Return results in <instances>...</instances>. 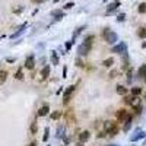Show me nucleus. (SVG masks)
<instances>
[{
    "instance_id": "obj_1",
    "label": "nucleus",
    "mask_w": 146,
    "mask_h": 146,
    "mask_svg": "<svg viewBox=\"0 0 146 146\" xmlns=\"http://www.w3.org/2000/svg\"><path fill=\"white\" fill-rule=\"evenodd\" d=\"M94 35H88L86 38H85V41L78 47V53H79V56H86L89 51H91V48H92V41H94Z\"/></svg>"
},
{
    "instance_id": "obj_2",
    "label": "nucleus",
    "mask_w": 146,
    "mask_h": 146,
    "mask_svg": "<svg viewBox=\"0 0 146 146\" xmlns=\"http://www.w3.org/2000/svg\"><path fill=\"white\" fill-rule=\"evenodd\" d=\"M104 129H105V133L108 136H116L118 133V126L114 121H105L104 123Z\"/></svg>"
},
{
    "instance_id": "obj_3",
    "label": "nucleus",
    "mask_w": 146,
    "mask_h": 146,
    "mask_svg": "<svg viewBox=\"0 0 146 146\" xmlns=\"http://www.w3.org/2000/svg\"><path fill=\"white\" fill-rule=\"evenodd\" d=\"M104 38H105V41H107L108 44H116L117 39H118V35H117L116 32L110 31V28H105V31H104Z\"/></svg>"
},
{
    "instance_id": "obj_4",
    "label": "nucleus",
    "mask_w": 146,
    "mask_h": 146,
    "mask_svg": "<svg viewBox=\"0 0 146 146\" xmlns=\"http://www.w3.org/2000/svg\"><path fill=\"white\" fill-rule=\"evenodd\" d=\"M116 117H117L118 121H121V123H124V124L132 121V116H130L129 111H126V110H118L117 114H116Z\"/></svg>"
},
{
    "instance_id": "obj_5",
    "label": "nucleus",
    "mask_w": 146,
    "mask_h": 146,
    "mask_svg": "<svg viewBox=\"0 0 146 146\" xmlns=\"http://www.w3.org/2000/svg\"><path fill=\"white\" fill-rule=\"evenodd\" d=\"M126 50H127V47H126V44L124 42H120L118 45H116V47H113V53H118V54H126Z\"/></svg>"
},
{
    "instance_id": "obj_6",
    "label": "nucleus",
    "mask_w": 146,
    "mask_h": 146,
    "mask_svg": "<svg viewBox=\"0 0 146 146\" xmlns=\"http://www.w3.org/2000/svg\"><path fill=\"white\" fill-rule=\"evenodd\" d=\"M25 67L29 69V70H32V69L35 67V57H34V56H28V57H26V60H25Z\"/></svg>"
},
{
    "instance_id": "obj_7",
    "label": "nucleus",
    "mask_w": 146,
    "mask_h": 146,
    "mask_svg": "<svg viewBox=\"0 0 146 146\" xmlns=\"http://www.w3.org/2000/svg\"><path fill=\"white\" fill-rule=\"evenodd\" d=\"M73 91H75V86H69V88L66 89V92H64V95H63V102H64V104H67V102H69V99H70V97H72Z\"/></svg>"
},
{
    "instance_id": "obj_8",
    "label": "nucleus",
    "mask_w": 146,
    "mask_h": 146,
    "mask_svg": "<svg viewBox=\"0 0 146 146\" xmlns=\"http://www.w3.org/2000/svg\"><path fill=\"white\" fill-rule=\"evenodd\" d=\"M143 137H146V132H137L135 136L130 137V142H137V140H140V139H143Z\"/></svg>"
},
{
    "instance_id": "obj_9",
    "label": "nucleus",
    "mask_w": 146,
    "mask_h": 146,
    "mask_svg": "<svg viewBox=\"0 0 146 146\" xmlns=\"http://www.w3.org/2000/svg\"><path fill=\"white\" fill-rule=\"evenodd\" d=\"M48 113H50V107H48V105H42V107L38 110V117H45Z\"/></svg>"
},
{
    "instance_id": "obj_10",
    "label": "nucleus",
    "mask_w": 146,
    "mask_h": 146,
    "mask_svg": "<svg viewBox=\"0 0 146 146\" xmlns=\"http://www.w3.org/2000/svg\"><path fill=\"white\" fill-rule=\"evenodd\" d=\"M137 78H139V79H145L146 80V64H142L140 69L137 70Z\"/></svg>"
},
{
    "instance_id": "obj_11",
    "label": "nucleus",
    "mask_w": 146,
    "mask_h": 146,
    "mask_svg": "<svg viewBox=\"0 0 146 146\" xmlns=\"http://www.w3.org/2000/svg\"><path fill=\"white\" fill-rule=\"evenodd\" d=\"M118 6H120V1L118 0H116V1H113V3H110V6L107 7V13L110 15L113 10H116V9H118Z\"/></svg>"
},
{
    "instance_id": "obj_12",
    "label": "nucleus",
    "mask_w": 146,
    "mask_h": 146,
    "mask_svg": "<svg viewBox=\"0 0 146 146\" xmlns=\"http://www.w3.org/2000/svg\"><path fill=\"white\" fill-rule=\"evenodd\" d=\"M89 137H91V133H89L88 130H85V132H82V133L79 135V140H80V142H86V140H89Z\"/></svg>"
},
{
    "instance_id": "obj_13",
    "label": "nucleus",
    "mask_w": 146,
    "mask_h": 146,
    "mask_svg": "<svg viewBox=\"0 0 146 146\" xmlns=\"http://www.w3.org/2000/svg\"><path fill=\"white\" fill-rule=\"evenodd\" d=\"M48 75H50V66L42 67V70H41V78H42V79H47Z\"/></svg>"
},
{
    "instance_id": "obj_14",
    "label": "nucleus",
    "mask_w": 146,
    "mask_h": 146,
    "mask_svg": "<svg viewBox=\"0 0 146 146\" xmlns=\"http://www.w3.org/2000/svg\"><path fill=\"white\" fill-rule=\"evenodd\" d=\"M116 91H117V94H118V95H123V97L127 94V88H124L123 85H118V86L116 88Z\"/></svg>"
},
{
    "instance_id": "obj_15",
    "label": "nucleus",
    "mask_w": 146,
    "mask_h": 146,
    "mask_svg": "<svg viewBox=\"0 0 146 146\" xmlns=\"http://www.w3.org/2000/svg\"><path fill=\"white\" fill-rule=\"evenodd\" d=\"M7 79V72L6 70H0V85H3Z\"/></svg>"
},
{
    "instance_id": "obj_16",
    "label": "nucleus",
    "mask_w": 146,
    "mask_h": 146,
    "mask_svg": "<svg viewBox=\"0 0 146 146\" xmlns=\"http://www.w3.org/2000/svg\"><path fill=\"white\" fill-rule=\"evenodd\" d=\"M102 64H104V67H111V66L114 64V58H113V57H110V58H105Z\"/></svg>"
},
{
    "instance_id": "obj_17",
    "label": "nucleus",
    "mask_w": 146,
    "mask_h": 146,
    "mask_svg": "<svg viewBox=\"0 0 146 146\" xmlns=\"http://www.w3.org/2000/svg\"><path fill=\"white\" fill-rule=\"evenodd\" d=\"M140 94H142V88H139V86L132 88V95H133V97H139Z\"/></svg>"
},
{
    "instance_id": "obj_18",
    "label": "nucleus",
    "mask_w": 146,
    "mask_h": 146,
    "mask_svg": "<svg viewBox=\"0 0 146 146\" xmlns=\"http://www.w3.org/2000/svg\"><path fill=\"white\" fill-rule=\"evenodd\" d=\"M51 63H53L54 66H57V64H58V57H57L56 51H51Z\"/></svg>"
},
{
    "instance_id": "obj_19",
    "label": "nucleus",
    "mask_w": 146,
    "mask_h": 146,
    "mask_svg": "<svg viewBox=\"0 0 146 146\" xmlns=\"http://www.w3.org/2000/svg\"><path fill=\"white\" fill-rule=\"evenodd\" d=\"M25 28H26V23H23V25H22V26H19V29H18V31H16V32H15V34H13V35H12V38H16V37H18V35H19V34H22V31H23V29H25Z\"/></svg>"
},
{
    "instance_id": "obj_20",
    "label": "nucleus",
    "mask_w": 146,
    "mask_h": 146,
    "mask_svg": "<svg viewBox=\"0 0 146 146\" xmlns=\"http://www.w3.org/2000/svg\"><path fill=\"white\" fill-rule=\"evenodd\" d=\"M56 137H57V139H60V137H63V126H60V127H57V132H56Z\"/></svg>"
},
{
    "instance_id": "obj_21",
    "label": "nucleus",
    "mask_w": 146,
    "mask_h": 146,
    "mask_svg": "<svg viewBox=\"0 0 146 146\" xmlns=\"http://www.w3.org/2000/svg\"><path fill=\"white\" fill-rule=\"evenodd\" d=\"M137 35H139L140 38H146V28H140V29L137 31Z\"/></svg>"
},
{
    "instance_id": "obj_22",
    "label": "nucleus",
    "mask_w": 146,
    "mask_h": 146,
    "mask_svg": "<svg viewBox=\"0 0 146 146\" xmlns=\"http://www.w3.org/2000/svg\"><path fill=\"white\" fill-rule=\"evenodd\" d=\"M15 78L16 79H23V73H22V69H18V72H16V75H15Z\"/></svg>"
},
{
    "instance_id": "obj_23",
    "label": "nucleus",
    "mask_w": 146,
    "mask_h": 146,
    "mask_svg": "<svg viewBox=\"0 0 146 146\" xmlns=\"http://www.w3.org/2000/svg\"><path fill=\"white\" fill-rule=\"evenodd\" d=\"M60 117H61V113H60V111H54V113L51 114V118H53V120H57V118H60Z\"/></svg>"
},
{
    "instance_id": "obj_24",
    "label": "nucleus",
    "mask_w": 146,
    "mask_h": 146,
    "mask_svg": "<svg viewBox=\"0 0 146 146\" xmlns=\"http://www.w3.org/2000/svg\"><path fill=\"white\" fill-rule=\"evenodd\" d=\"M63 15H64V13H63V12H58V10H54V12H53V16H57L56 19H60V18H63Z\"/></svg>"
},
{
    "instance_id": "obj_25",
    "label": "nucleus",
    "mask_w": 146,
    "mask_h": 146,
    "mask_svg": "<svg viewBox=\"0 0 146 146\" xmlns=\"http://www.w3.org/2000/svg\"><path fill=\"white\" fill-rule=\"evenodd\" d=\"M48 136H50V130H48V127H47V129L44 130V137H42V140H44V142H47Z\"/></svg>"
},
{
    "instance_id": "obj_26",
    "label": "nucleus",
    "mask_w": 146,
    "mask_h": 146,
    "mask_svg": "<svg viewBox=\"0 0 146 146\" xmlns=\"http://www.w3.org/2000/svg\"><path fill=\"white\" fill-rule=\"evenodd\" d=\"M133 107H135V111H136L137 114L142 111V104H136V105H133Z\"/></svg>"
},
{
    "instance_id": "obj_27",
    "label": "nucleus",
    "mask_w": 146,
    "mask_h": 146,
    "mask_svg": "<svg viewBox=\"0 0 146 146\" xmlns=\"http://www.w3.org/2000/svg\"><path fill=\"white\" fill-rule=\"evenodd\" d=\"M139 12H140V13H145L146 12V4L145 3H142V4L139 6Z\"/></svg>"
},
{
    "instance_id": "obj_28",
    "label": "nucleus",
    "mask_w": 146,
    "mask_h": 146,
    "mask_svg": "<svg viewBox=\"0 0 146 146\" xmlns=\"http://www.w3.org/2000/svg\"><path fill=\"white\" fill-rule=\"evenodd\" d=\"M37 129H38V127H37V123H32V126H31V133H32V135L37 133Z\"/></svg>"
},
{
    "instance_id": "obj_29",
    "label": "nucleus",
    "mask_w": 146,
    "mask_h": 146,
    "mask_svg": "<svg viewBox=\"0 0 146 146\" xmlns=\"http://www.w3.org/2000/svg\"><path fill=\"white\" fill-rule=\"evenodd\" d=\"M124 18H126V16H124V13H121V15H118V16H117V20H118V22H123V20H124Z\"/></svg>"
},
{
    "instance_id": "obj_30",
    "label": "nucleus",
    "mask_w": 146,
    "mask_h": 146,
    "mask_svg": "<svg viewBox=\"0 0 146 146\" xmlns=\"http://www.w3.org/2000/svg\"><path fill=\"white\" fill-rule=\"evenodd\" d=\"M127 80H129V82H132V80H133V78H132V70H129V72H127Z\"/></svg>"
},
{
    "instance_id": "obj_31",
    "label": "nucleus",
    "mask_w": 146,
    "mask_h": 146,
    "mask_svg": "<svg viewBox=\"0 0 146 146\" xmlns=\"http://www.w3.org/2000/svg\"><path fill=\"white\" fill-rule=\"evenodd\" d=\"M76 66H83V61H80V58H76Z\"/></svg>"
},
{
    "instance_id": "obj_32",
    "label": "nucleus",
    "mask_w": 146,
    "mask_h": 146,
    "mask_svg": "<svg viewBox=\"0 0 146 146\" xmlns=\"http://www.w3.org/2000/svg\"><path fill=\"white\" fill-rule=\"evenodd\" d=\"M66 75H67V67L64 66V67H63V78H66Z\"/></svg>"
},
{
    "instance_id": "obj_33",
    "label": "nucleus",
    "mask_w": 146,
    "mask_h": 146,
    "mask_svg": "<svg viewBox=\"0 0 146 146\" xmlns=\"http://www.w3.org/2000/svg\"><path fill=\"white\" fill-rule=\"evenodd\" d=\"M116 75H118V72H117V70H113V72L110 73V76H111V78H114Z\"/></svg>"
},
{
    "instance_id": "obj_34",
    "label": "nucleus",
    "mask_w": 146,
    "mask_h": 146,
    "mask_svg": "<svg viewBox=\"0 0 146 146\" xmlns=\"http://www.w3.org/2000/svg\"><path fill=\"white\" fill-rule=\"evenodd\" d=\"M72 6H73V3H67V4H66V6H64V7H66V9H70V7H72Z\"/></svg>"
},
{
    "instance_id": "obj_35",
    "label": "nucleus",
    "mask_w": 146,
    "mask_h": 146,
    "mask_svg": "<svg viewBox=\"0 0 146 146\" xmlns=\"http://www.w3.org/2000/svg\"><path fill=\"white\" fill-rule=\"evenodd\" d=\"M29 146H37V142H31V143H29Z\"/></svg>"
},
{
    "instance_id": "obj_36",
    "label": "nucleus",
    "mask_w": 146,
    "mask_h": 146,
    "mask_svg": "<svg viewBox=\"0 0 146 146\" xmlns=\"http://www.w3.org/2000/svg\"><path fill=\"white\" fill-rule=\"evenodd\" d=\"M76 146H83V142H79V143H78Z\"/></svg>"
},
{
    "instance_id": "obj_37",
    "label": "nucleus",
    "mask_w": 146,
    "mask_h": 146,
    "mask_svg": "<svg viewBox=\"0 0 146 146\" xmlns=\"http://www.w3.org/2000/svg\"><path fill=\"white\" fill-rule=\"evenodd\" d=\"M142 47H143V48H146V42H143V45H142Z\"/></svg>"
},
{
    "instance_id": "obj_38",
    "label": "nucleus",
    "mask_w": 146,
    "mask_h": 146,
    "mask_svg": "<svg viewBox=\"0 0 146 146\" xmlns=\"http://www.w3.org/2000/svg\"><path fill=\"white\" fill-rule=\"evenodd\" d=\"M34 1H41V0H34Z\"/></svg>"
},
{
    "instance_id": "obj_39",
    "label": "nucleus",
    "mask_w": 146,
    "mask_h": 146,
    "mask_svg": "<svg viewBox=\"0 0 146 146\" xmlns=\"http://www.w3.org/2000/svg\"><path fill=\"white\" fill-rule=\"evenodd\" d=\"M110 146H118V145H110Z\"/></svg>"
},
{
    "instance_id": "obj_40",
    "label": "nucleus",
    "mask_w": 146,
    "mask_h": 146,
    "mask_svg": "<svg viewBox=\"0 0 146 146\" xmlns=\"http://www.w3.org/2000/svg\"><path fill=\"white\" fill-rule=\"evenodd\" d=\"M143 145H146V140H145V142H143Z\"/></svg>"
}]
</instances>
